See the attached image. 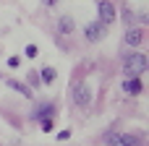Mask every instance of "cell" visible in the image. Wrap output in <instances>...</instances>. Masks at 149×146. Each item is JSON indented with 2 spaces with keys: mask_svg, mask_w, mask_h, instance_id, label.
I'll use <instances>...</instances> for the list:
<instances>
[{
  "mask_svg": "<svg viewBox=\"0 0 149 146\" xmlns=\"http://www.w3.org/2000/svg\"><path fill=\"white\" fill-rule=\"evenodd\" d=\"M147 71V55L144 52H131L123 57V73L128 78H139V73Z\"/></svg>",
  "mask_w": 149,
  "mask_h": 146,
  "instance_id": "6da1fadb",
  "label": "cell"
},
{
  "mask_svg": "<svg viewBox=\"0 0 149 146\" xmlns=\"http://www.w3.org/2000/svg\"><path fill=\"white\" fill-rule=\"evenodd\" d=\"M115 18H118V10H115V5H113L110 0H102V3H100V24L110 26Z\"/></svg>",
  "mask_w": 149,
  "mask_h": 146,
  "instance_id": "7a4b0ae2",
  "label": "cell"
},
{
  "mask_svg": "<svg viewBox=\"0 0 149 146\" xmlns=\"http://www.w3.org/2000/svg\"><path fill=\"white\" fill-rule=\"evenodd\" d=\"M73 102L81 104V107H86V104L92 102V89H89L86 84H76V86H73Z\"/></svg>",
  "mask_w": 149,
  "mask_h": 146,
  "instance_id": "3957f363",
  "label": "cell"
},
{
  "mask_svg": "<svg viewBox=\"0 0 149 146\" xmlns=\"http://www.w3.org/2000/svg\"><path fill=\"white\" fill-rule=\"evenodd\" d=\"M105 29H107L105 24H100V21H94V24H89V26H86L84 31H86V39H89V42H100V39L105 37Z\"/></svg>",
  "mask_w": 149,
  "mask_h": 146,
  "instance_id": "277c9868",
  "label": "cell"
},
{
  "mask_svg": "<svg viewBox=\"0 0 149 146\" xmlns=\"http://www.w3.org/2000/svg\"><path fill=\"white\" fill-rule=\"evenodd\" d=\"M141 42H144V31H141L139 26H128V29H126V44L139 47Z\"/></svg>",
  "mask_w": 149,
  "mask_h": 146,
  "instance_id": "5b68a950",
  "label": "cell"
},
{
  "mask_svg": "<svg viewBox=\"0 0 149 146\" xmlns=\"http://www.w3.org/2000/svg\"><path fill=\"white\" fill-rule=\"evenodd\" d=\"M123 89H126L128 94H141V89H144V84H141L139 78H128V81L123 84Z\"/></svg>",
  "mask_w": 149,
  "mask_h": 146,
  "instance_id": "8992f818",
  "label": "cell"
},
{
  "mask_svg": "<svg viewBox=\"0 0 149 146\" xmlns=\"http://www.w3.org/2000/svg\"><path fill=\"white\" fill-rule=\"evenodd\" d=\"M123 144L126 146H144L141 133H123Z\"/></svg>",
  "mask_w": 149,
  "mask_h": 146,
  "instance_id": "52a82bcc",
  "label": "cell"
},
{
  "mask_svg": "<svg viewBox=\"0 0 149 146\" xmlns=\"http://www.w3.org/2000/svg\"><path fill=\"white\" fill-rule=\"evenodd\" d=\"M58 31H60V34H71V31H73V18H71V16H63V18L58 21Z\"/></svg>",
  "mask_w": 149,
  "mask_h": 146,
  "instance_id": "ba28073f",
  "label": "cell"
},
{
  "mask_svg": "<svg viewBox=\"0 0 149 146\" xmlns=\"http://www.w3.org/2000/svg\"><path fill=\"white\" fill-rule=\"evenodd\" d=\"M8 86H10L13 91H18V94H24V97H31V91H29V86H26V84H21V81H13V78H10V81H8Z\"/></svg>",
  "mask_w": 149,
  "mask_h": 146,
  "instance_id": "9c48e42d",
  "label": "cell"
},
{
  "mask_svg": "<svg viewBox=\"0 0 149 146\" xmlns=\"http://www.w3.org/2000/svg\"><path fill=\"white\" fill-rule=\"evenodd\" d=\"M52 112H55V107H52V104H42V107H39V112H37L34 118H42V120H47Z\"/></svg>",
  "mask_w": 149,
  "mask_h": 146,
  "instance_id": "30bf717a",
  "label": "cell"
},
{
  "mask_svg": "<svg viewBox=\"0 0 149 146\" xmlns=\"http://www.w3.org/2000/svg\"><path fill=\"white\" fill-rule=\"evenodd\" d=\"M39 78H42V84H52L55 81V68H45Z\"/></svg>",
  "mask_w": 149,
  "mask_h": 146,
  "instance_id": "8fae6325",
  "label": "cell"
},
{
  "mask_svg": "<svg viewBox=\"0 0 149 146\" xmlns=\"http://www.w3.org/2000/svg\"><path fill=\"white\" fill-rule=\"evenodd\" d=\"M107 146H126V144H123V136H118V133L107 136Z\"/></svg>",
  "mask_w": 149,
  "mask_h": 146,
  "instance_id": "7c38bea8",
  "label": "cell"
},
{
  "mask_svg": "<svg viewBox=\"0 0 149 146\" xmlns=\"http://www.w3.org/2000/svg\"><path fill=\"white\" fill-rule=\"evenodd\" d=\"M24 52H26V57H37V55H39V50H37V44H29V47H26Z\"/></svg>",
  "mask_w": 149,
  "mask_h": 146,
  "instance_id": "4fadbf2b",
  "label": "cell"
},
{
  "mask_svg": "<svg viewBox=\"0 0 149 146\" xmlns=\"http://www.w3.org/2000/svg\"><path fill=\"white\" fill-rule=\"evenodd\" d=\"M39 81H42V78H39L37 73H29V84H34V86H39Z\"/></svg>",
  "mask_w": 149,
  "mask_h": 146,
  "instance_id": "5bb4252c",
  "label": "cell"
},
{
  "mask_svg": "<svg viewBox=\"0 0 149 146\" xmlns=\"http://www.w3.org/2000/svg\"><path fill=\"white\" fill-rule=\"evenodd\" d=\"M58 138H60V141H68V138H71V131H60Z\"/></svg>",
  "mask_w": 149,
  "mask_h": 146,
  "instance_id": "9a60e30c",
  "label": "cell"
},
{
  "mask_svg": "<svg viewBox=\"0 0 149 146\" xmlns=\"http://www.w3.org/2000/svg\"><path fill=\"white\" fill-rule=\"evenodd\" d=\"M18 63H21L18 57H8V65H10V68H18Z\"/></svg>",
  "mask_w": 149,
  "mask_h": 146,
  "instance_id": "2e32d148",
  "label": "cell"
},
{
  "mask_svg": "<svg viewBox=\"0 0 149 146\" xmlns=\"http://www.w3.org/2000/svg\"><path fill=\"white\" fill-rule=\"evenodd\" d=\"M50 128H52V120H50V118H47V120H42V131H50Z\"/></svg>",
  "mask_w": 149,
  "mask_h": 146,
  "instance_id": "e0dca14e",
  "label": "cell"
}]
</instances>
